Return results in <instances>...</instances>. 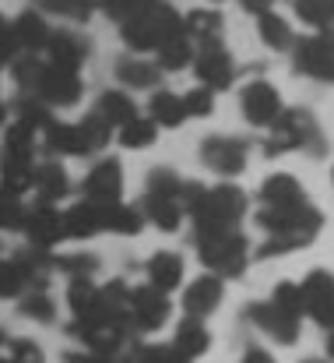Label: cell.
<instances>
[{
  "label": "cell",
  "mask_w": 334,
  "mask_h": 363,
  "mask_svg": "<svg viewBox=\"0 0 334 363\" xmlns=\"http://www.w3.org/2000/svg\"><path fill=\"white\" fill-rule=\"evenodd\" d=\"M253 219H257V226L264 233H289V237H299L306 243H313L317 233L324 230V212L313 208L310 201H299V205H260V212Z\"/></svg>",
  "instance_id": "obj_4"
},
{
  "label": "cell",
  "mask_w": 334,
  "mask_h": 363,
  "mask_svg": "<svg viewBox=\"0 0 334 363\" xmlns=\"http://www.w3.org/2000/svg\"><path fill=\"white\" fill-rule=\"evenodd\" d=\"M42 14H57V18H71V21H85L92 7H85L81 0H39Z\"/></svg>",
  "instance_id": "obj_46"
},
{
  "label": "cell",
  "mask_w": 334,
  "mask_h": 363,
  "mask_svg": "<svg viewBox=\"0 0 334 363\" xmlns=\"http://www.w3.org/2000/svg\"><path fill=\"white\" fill-rule=\"evenodd\" d=\"M18 43H14V32H11V21L0 14V67H7L14 57H18Z\"/></svg>",
  "instance_id": "obj_49"
},
{
  "label": "cell",
  "mask_w": 334,
  "mask_h": 363,
  "mask_svg": "<svg viewBox=\"0 0 334 363\" xmlns=\"http://www.w3.org/2000/svg\"><path fill=\"white\" fill-rule=\"evenodd\" d=\"M331 177H334V173H331Z\"/></svg>",
  "instance_id": "obj_59"
},
{
  "label": "cell",
  "mask_w": 334,
  "mask_h": 363,
  "mask_svg": "<svg viewBox=\"0 0 334 363\" xmlns=\"http://www.w3.org/2000/svg\"><path fill=\"white\" fill-rule=\"evenodd\" d=\"M116 78L127 85V89H159L162 82V67L151 64V60H141V57H127V60H116Z\"/></svg>",
  "instance_id": "obj_23"
},
{
  "label": "cell",
  "mask_w": 334,
  "mask_h": 363,
  "mask_svg": "<svg viewBox=\"0 0 334 363\" xmlns=\"http://www.w3.org/2000/svg\"><path fill=\"white\" fill-rule=\"evenodd\" d=\"M321 35H324V39H328V43L334 46V21H331V25H324V28H321Z\"/></svg>",
  "instance_id": "obj_54"
},
{
  "label": "cell",
  "mask_w": 334,
  "mask_h": 363,
  "mask_svg": "<svg viewBox=\"0 0 334 363\" xmlns=\"http://www.w3.org/2000/svg\"><path fill=\"white\" fill-rule=\"evenodd\" d=\"M96 113H99V117H103V121H106L113 130H116L120 123H127L130 117H137V106H134V99H130L127 92L113 89V92H103V96H99V103H96Z\"/></svg>",
  "instance_id": "obj_33"
},
{
  "label": "cell",
  "mask_w": 334,
  "mask_h": 363,
  "mask_svg": "<svg viewBox=\"0 0 334 363\" xmlns=\"http://www.w3.org/2000/svg\"><path fill=\"white\" fill-rule=\"evenodd\" d=\"M96 233H103L99 201L81 198L78 205H71V208L64 212V237H71V240H88V237H96Z\"/></svg>",
  "instance_id": "obj_20"
},
{
  "label": "cell",
  "mask_w": 334,
  "mask_h": 363,
  "mask_svg": "<svg viewBox=\"0 0 334 363\" xmlns=\"http://www.w3.org/2000/svg\"><path fill=\"white\" fill-rule=\"evenodd\" d=\"M246 318H250L264 335H271V339L282 342V346H296V342H299V318L285 314V311L275 307L271 300H264V303H250V307H246Z\"/></svg>",
  "instance_id": "obj_14"
},
{
  "label": "cell",
  "mask_w": 334,
  "mask_h": 363,
  "mask_svg": "<svg viewBox=\"0 0 334 363\" xmlns=\"http://www.w3.org/2000/svg\"><path fill=\"white\" fill-rule=\"evenodd\" d=\"M289 53H292L299 74H306L313 82H334V46L324 35L299 39V43H292Z\"/></svg>",
  "instance_id": "obj_10"
},
{
  "label": "cell",
  "mask_w": 334,
  "mask_h": 363,
  "mask_svg": "<svg viewBox=\"0 0 334 363\" xmlns=\"http://www.w3.org/2000/svg\"><path fill=\"white\" fill-rule=\"evenodd\" d=\"M81 92H85V85H81L78 71H64V67H53L46 60V71H42V78L35 85V96H42L53 110H60V106L67 110V106L81 103Z\"/></svg>",
  "instance_id": "obj_11"
},
{
  "label": "cell",
  "mask_w": 334,
  "mask_h": 363,
  "mask_svg": "<svg viewBox=\"0 0 334 363\" xmlns=\"http://www.w3.org/2000/svg\"><path fill=\"white\" fill-rule=\"evenodd\" d=\"M246 152H250V145L243 138L215 134L201 145V162L219 177H239L246 169Z\"/></svg>",
  "instance_id": "obj_9"
},
{
  "label": "cell",
  "mask_w": 334,
  "mask_h": 363,
  "mask_svg": "<svg viewBox=\"0 0 334 363\" xmlns=\"http://www.w3.org/2000/svg\"><path fill=\"white\" fill-rule=\"evenodd\" d=\"M7 363H46V357H42V350H39L35 342H28V339H18V342H11Z\"/></svg>",
  "instance_id": "obj_47"
},
{
  "label": "cell",
  "mask_w": 334,
  "mask_h": 363,
  "mask_svg": "<svg viewBox=\"0 0 334 363\" xmlns=\"http://www.w3.org/2000/svg\"><path fill=\"white\" fill-rule=\"evenodd\" d=\"M257 35L264 39V46H271V50H278V53L292 50V43H296V35H292L289 21H285L282 14H275L271 7L257 14Z\"/></svg>",
  "instance_id": "obj_26"
},
{
  "label": "cell",
  "mask_w": 334,
  "mask_h": 363,
  "mask_svg": "<svg viewBox=\"0 0 334 363\" xmlns=\"http://www.w3.org/2000/svg\"><path fill=\"white\" fill-rule=\"evenodd\" d=\"M151 357L155 363H194V357H187L176 342H166V346H151Z\"/></svg>",
  "instance_id": "obj_50"
},
{
  "label": "cell",
  "mask_w": 334,
  "mask_h": 363,
  "mask_svg": "<svg viewBox=\"0 0 334 363\" xmlns=\"http://www.w3.org/2000/svg\"><path fill=\"white\" fill-rule=\"evenodd\" d=\"M42 134H46V148H50L53 155H85V145H81V130H78V123L53 121Z\"/></svg>",
  "instance_id": "obj_32"
},
{
  "label": "cell",
  "mask_w": 334,
  "mask_h": 363,
  "mask_svg": "<svg viewBox=\"0 0 334 363\" xmlns=\"http://www.w3.org/2000/svg\"><path fill=\"white\" fill-rule=\"evenodd\" d=\"M190 60H194V43H190L187 28L173 32V35H169V39H162V43H159V50H155V64H159L162 71L190 67Z\"/></svg>",
  "instance_id": "obj_25"
},
{
  "label": "cell",
  "mask_w": 334,
  "mask_h": 363,
  "mask_svg": "<svg viewBox=\"0 0 334 363\" xmlns=\"http://www.w3.org/2000/svg\"><path fill=\"white\" fill-rule=\"evenodd\" d=\"M32 191H35V198L57 205V201H64L71 194V177H67V169L57 159L35 162V169H32Z\"/></svg>",
  "instance_id": "obj_18"
},
{
  "label": "cell",
  "mask_w": 334,
  "mask_h": 363,
  "mask_svg": "<svg viewBox=\"0 0 334 363\" xmlns=\"http://www.w3.org/2000/svg\"><path fill=\"white\" fill-rule=\"evenodd\" d=\"M99 216H103V233H120V237H137L144 230V212L134 205L116 201H99Z\"/></svg>",
  "instance_id": "obj_19"
},
{
  "label": "cell",
  "mask_w": 334,
  "mask_h": 363,
  "mask_svg": "<svg viewBox=\"0 0 334 363\" xmlns=\"http://www.w3.org/2000/svg\"><path fill=\"white\" fill-rule=\"evenodd\" d=\"M42 71H46V60H42L39 53H18V57L11 60V74H14V85H18L21 92H35Z\"/></svg>",
  "instance_id": "obj_35"
},
{
  "label": "cell",
  "mask_w": 334,
  "mask_h": 363,
  "mask_svg": "<svg viewBox=\"0 0 334 363\" xmlns=\"http://www.w3.org/2000/svg\"><path fill=\"white\" fill-rule=\"evenodd\" d=\"M246 205L250 198L232 187V184H219V187H208L205 198L187 212L194 216V230H219V226H239V219L246 216Z\"/></svg>",
  "instance_id": "obj_5"
},
{
  "label": "cell",
  "mask_w": 334,
  "mask_h": 363,
  "mask_svg": "<svg viewBox=\"0 0 334 363\" xmlns=\"http://www.w3.org/2000/svg\"><path fill=\"white\" fill-rule=\"evenodd\" d=\"M28 289L25 272L14 257H0V300H18Z\"/></svg>",
  "instance_id": "obj_40"
},
{
  "label": "cell",
  "mask_w": 334,
  "mask_h": 363,
  "mask_svg": "<svg viewBox=\"0 0 334 363\" xmlns=\"http://www.w3.org/2000/svg\"><path fill=\"white\" fill-rule=\"evenodd\" d=\"M296 18L321 32L334 21V0H296Z\"/></svg>",
  "instance_id": "obj_38"
},
{
  "label": "cell",
  "mask_w": 334,
  "mask_h": 363,
  "mask_svg": "<svg viewBox=\"0 0 334 363\" xmlns=\"http://www.w3.org/2000/svg\"><path fill=\"white\" fill-rule=\"evenodd\" d=\"M127 311H130L134 332H159L169 321V314H173V300H169V293H162V289H155L148 282V286L130 289Z\"/></svg>",
  "instance_id": "obj_7"
},
{
  "label": "cell",
  "mask_w": 334,
  "mask_h": 363,
  "mask_svg": "<svg viewBox=\"0 0 334 363\" xmlns=\"http://www.w3.org/2000/svg\"><path fill=\"white\" fill-rule=\"evenodd\" d=\"M239 4H243V7L250 11V14H260V11H267V7H271L275 0H239Z\"/></svg>",
  "instance_id": "obj_53"
},
{
  "label": "cell",
  "mask_w": 334,
  "mask_h": 363,
  "mask_svg": "<svg viewBox=\"0 0 334 363\" xmlns=\"http://www.w3.org/2000/svg\"><path fill=\"white\" fill-rule=\"evenodd\" d=\"M180 187H183L180 173H176V169H166V166H159V169H151V173L144 177V194L180 198Z\"/></svg>",
  "instance_id": "obj_41"
},
{
  "label": "cell",
  "mask_w": 334,
  "mask_h": 363,
  "mask_svg": "<svg viewBox=\"0 0 334 363\" xmlns=\"http://www.w3.org/2000/svg\"><path fill=\"white\" fill-rule=\"evenodd\" d=\"M116 134H120V145L123 148H148V145H155V138H159V123L151 121V117H130L127 123H120L116 127Z\"/></svg>",
  "instance_id": "obj_34"
},
{
  "label": "cell",
  "mask_w": 334,
  "mask_h": 363,
  "mask_svg": "<svg viewBox=\"0 0 334 363\" xmlns=\"http://www.w3.org/2000/svg\"><path fill=\"white\" fill-rule=\"evenodd\" d=\"M271 303L282 307L292 318H303L306 314V300H303V286L299 282H278L275 293H271Z\"/></svg>",
  "instance_id": "obj_42"
},
{
  "label": "cell",
  "mask_w": 334,
  "mask_h": 363,
  "mask_svg": "<svg viewBox=\"0 0 334 363\" xmlns=\"http://www.w3.org/2000/svg\"><path fill=\"white\" fill-rule=\"evenodd\" d=\"M11 32H14V43L21 53H46V43H50V21L42 11H25L11 21Z\"/></svg>",
  "instance_id": "obj_17"
},
{
  "label": "cell",
  "mask_w": 334,
  "mask_h": 363,
  "mask_svg": "<svg viewBox=\"0 0 334 363\" xmlns=\"http://www.w3.org/2000/svg\"><path fill=\"white\" fill-rule=\"evenodd\" d=\"M190 64H194L201 85H208V89H215V92L232 89V82H236V64H232L229 50L222 46V35L197 39V46H194V60H190Z\"/></svg>",
  "instance_id": "obj_6"
},
{
  "label": "cell",
  "mask_w": 334,
  "mask_h": 363,
  "mask_svg": "<svg viewBox=\"0 0 334 363\" xmlns=\"http://www.w3.org/2000/svg\"><path fill=\"white\" fill-rule=\"evenodd\" d=\"M81 4H85V7H96V4H99V0H81Z\"/></svg>",
  "instance_id": "obj_57"
},
{
  "label": "cell",
  "mask_w": 334,
  "mask_h": 363,
  "mask_svg": "<svg viewBox=\"0 0 334 363\" xmlns=\"http://www.w3.org/2000/svg\"><path fill=\"white\" fill-rule=\"evenodd\" d=\"M187 357H205L208 353V346H212V335H208V328H205V318H183L180 325H176V339H173Z\"/></svg>",
  "instance_id": "obj_28"
},
{
  "label": "cell",
  "mask_w": 334,
  "mask_h": 363,
  "mask_svg": "<svg viewBox=\"0 0 334 363\" xmlns=\"http://www.w3.org/2000/svg\"><path fill=\"white\" fill-rule=\"evenodd\" d=\"M310 318H313V321H317L321 328H328V332H331V328H334V303H328V307H321V311H313Z\"/></svg>",
  "instance_id": "obj_51"
},
{
  "label": "cell",
  "mask_w": 334,
  "mask_h": 363,
  "mask_svg": "<svg viewBox=\"0 0 334 363\" xmlns=\"http://www.w3.org/2000/svg\"><path fill=\"white\" fill-rule=\"evenodd\" d=\"M148 117L159 123V127H180V123L187 121V110H183V96H176V92H155L151 99H148Z\"/></svg>",
  "instance_id": "obj_31"
},
{
  "label": "cell",
  "mask_w": 334,
  "mask_h": 363,
  "mask_svg": "<svg viewBox=\"0 0 334 363\" xmlns=\"http://www.w3.org/2000/svg\"><path fill=\"white\" fill-rule=\"evenodd\" d=\"M303 300H306V314H313V311H321V307H328L334 303V275L328 268H313L303 282Z\"/></svg>",
  "instance_id": "obj_29"
},
{
  "label": "cell",
  "mask_w": 334,
  "mask_h": 363,
  "mask_svg": "<svg viewBox=\"0 0 334 363\" xmlns=\"http://www.w3.org/2000/svg\"><path fill=\"white\" fill-rule=\"evenodd\" d=\"M299 201H306V191L292 173H271L260 184V205H299Z\"/></svg>",
  "instance_id": "obj_24"
},
{
  "label": "cell",
  "mask_w": 334,
  "mask_h": 363,
  "mask_svg": "<svg viewBox=\"0 0 334 363\" xmlns=\"http://www.w3.org/2000/svg\"><path fill=\"white\" fill-rule=\"evenodd\" d=\"M21 219H25V201L0 187V230H21Z\"/></svg>",
  "instance_id": "obj_45"
},
{
  "label": "cell",
  "mask_w": 334,
  "mask_h": 363,
  "mask_svg": "<svg viewBox=\"0 0 334 363\" xmlns=\"http://www.w3.org/2000/svg\"><path fill=\"white\" fill-rule=\"evenodd\" d=\"M18 311H21L25 318L39 321V325H50V321H57V303L50 300V293H46V289H25V293H21V303H18Z\"/></svg>",
  "instance_id": "obj_36"
},
{
  "label": "cell",
  "mask_w": 334,
  "mask_h": 363,
  "mask_svg": "<svg viewBox=\"0 0 334 363\" xmlns=\"http://www.w3.org/2000/svg\"><path fill=\"white\" fill-rule=\"evenodd\" d=\"M4 342H7V335H4V332H0V346H4Z\"/></svg>",
  "instance_id": "obj_58"
},
{
  "label": "cell",
  "mask_w": 334,
  "mask_h": 363,
  "mask_svg": "<svg viewBox=\"0 0 334 363\" xmlns=\"http://www.w3.org/2000/svg\"><path fill=\"white\" fill-rule=\"evenodd\" d=\"M14 117L25 127H32V130H46L53 123V106L42 96H35V92H21L14 99Z\"/></svg>",
  "instance_id": "obj_30"
},
{
  "label": "cell",
  "mask_w": 334,
  "mask_h": 363,
  "mask_svg": "<svg viewBox=\"0 0 334 363\" xmlns=\"http://www.w3.org/2000/svg\"><path fill=\"white\" fill-rule=\"evenodd\" d=\"M148 0H99V7L110 14L113 21H127L134 11H141Z\"/></svg>",
  "instance_id": "obj_48"
},
{
  "label": "cell",
  "mask_w": 334,
  "mask_h": 363,
  "mask_svg": "<svg viewBox=\"0 0 334 363\" xmlns=\"http://www.w3.org/2000/svg\"><path fill=\"white\" fill-rule=\"evenodd\" d=\"M67 307H71L74 318H85V314L106 307L103 286H96L92 279H71V286H67Z\"/></svg>",
  "instance_id": "obj_27"
},
{
  "label": "cell",
  "mask_w": 334,
  "mask_h": 363,
  "mask_svg": "<svg viewBox=\"0 0 334 363\" xmlns=\"http://www.w3.org/2000/svg\"><path fill=\"white\" fill-rule=\"evenodd\" d=\"M292 148H306V152H317V155L328 152L321 123L306 110H282L271 123V138L264 141L267 155H282V152H292Z\"/></svg>",
  "instance_id": "obj_3"
},
{
  "label": "cell",
  "mask_w": 334,
  "mask_h": 363,
  "mask_svg": "<svg viewBox=\"0 0 334 363\" xmlns=\"http://www.w3.org/2000/svg\"><path fill=\"white\" fill-rule=\"evenodd\" d=\"M0 127H7V103L0 99Z\"/></svg>",
  "instance_id": "obj_55"
},
{
  "label": "cell",
  "mask_w": 334,
  "mask_h": 363,
  "mask_svg": "<svg viewBox=\"0 0 334 363\" xmlns=\"http://www.w3.org/2000/svg\"><path fill=\"white\" fill-rule=\"evenodd\" d=\"M328 357L334 360V328H331V339H328Z\"/></svg>",
  "instance_id": "obj_56"
},
{
  "label": "cell",
  "mask_w": 334,
  "mask_h": 363,
  "mask_svg": "<svg viewBox=\"0 0 334 363\" xmlns=\"http://www.w3.org/2000/svg\"><path fill=\"white\" fill-rule=\"evenodd\" d=\"M243 363H275V357H271L267 350H260V346H250V350L243 353Z\"/></svg>",
  "instance_id": "obj_52"
},
{
  "label": "cell",
  "mask_w": 334,
  "mask_h": 363,
  "mask_svg": "<svg viewBox=\"0 0 334 363\" xmlns=\"http://www.w3.org/2000/svg\"><path fill=\"white\" fill-rule=\"evenodd\" d=\"M239 106H243V117L253 127H271L275 117L282 113V96H278V89L271 82L257 78V82H250L239 92Z\"/></svg>",
  "instance_id": "obj_12"
},
{
  "label": "cell",
  "mask_w": 334,
  "mask_h": 363,
  "mask_svg": "<svg viewBox=\"0 0 334 363\" xmlns=\"http://www.w3.org/2000/svg\"><path fill=\"white\" fill-rule=\"evenodd\" d=\"M183 28H187V35H194V39L222 35V14H219V11H190V14L183 18Z\"/></svg>",
  "instance_id": "obj_39"
},
{
  "label": "cell",
  "mask_w": 334,
  "mask_h": 363,
  "mask_svg": "<svg viewBox=\"0 0 334 363\" xmlns=\"http://www.w3.org/2000/svg\"><path fill=\"white\" fill-rule=\"evenodd\" d=\"M197 254L208 272L219 279H239L250 264V243L236 226H219V230H194Z\"/></svg>",
  "instance_id": "obj_1"
},
{
  "label": "cell",
  "mask_w": 334,
  "mask_h": 363,
  "mask_svg": "<svg viewBox=\"0 0 334 363\" xmlns=\"http://www.w3.org/2000/svg\"><path fill=\"white\" fill-rule=\"evenodd\" d=\"M92 53V43L74 32V28H53L50 32V43H46V60L53 67H64V71H81L85 60Z\"/></svg>",
  "instance_id": "obj_13"
},
{
  "label": "cell",
  "mask_w": 334,
  "mask_h": 363,
  "mask_svg": "<svg viewBox=\"0 0 334 363\" xmlns=\"http://www.w3.org/2000/svg\"><path fill=\"white\" fill-rule=\"evenodd\" d=\"M222 296H225L222 279H219L215 272H208V275H201V279H194V282L187 286V293H183L180 303H183V314H190V318H208V314L219 311Z\"/></svg>",
  "instance_id": "obj_15"
},
{
  "label": "cell",
  "mask_w": 334,
  "mask_h": 363,
  "mask_svg": "<svg viewBox=\"0 0 334 363\" xmlns=\"http://www.w3.org/2000/svg\"><path fill=\"white\" fill-rule=\"evenodd\" d=\"M183 110H187V117H212L215 113V89H208V85L190 89L183 96Z\"/></svg>",
  "instance_id": "obj_44"
},
{
  "label": "cell",
  "mask_w": 334,
  "mask_h": 363,
  "mask_svg": "<svg viewBox=\"0 0 334 363\" xmlns=\"http://www.w3.org/2000/svg\"><path fill=\"white\" fill-rule=\"evenodd\" d=\"M144 272H148V282H151L155 289L173 293V289L183 282V257H180V254H173V250H159V254H151V257H148Z\"/></svg>",
  "instance_id": "obj_22"
},
{
  "label": "cell",
  "mask_w": 334,
  "mask_h": 363,
  "mask_svg": "<svg viewBox=\"0 0 334 363\" xmlns=\"http://www.w3.org/2000/svg\"><path fill=\"white\" fill-rule=\"evenodd\" d=\"M21 233L28 237L32 247H46L53 250L64 240V212L53 201L35 198V205H25V219H21Z\"/></svg>",
  "instance_id": "obj_8"
},
{
  "label": "cell",
  "mask_w": 334,
  "mask_h": 363,
  "mask_svg": "<svg viewBox=\"0 0 334 363\" xmlns=\"http://www.w3.org/2000/svg\"><path fill=\"white\" fill-rule=\"evenodd\" d=\"M78 130H81V145H85V155H92V152H103L106 145L113 141V127L96 110L85 117V121H78Z\"/></svg>",
  "instance_id": "obj_37"
},
{
  "label": "cell",
  "mask_w": 334,
  "mask_h": 363,
  "mask_svg": "<svg viewBox=\"0 0 334 363\" xmlns=\"http://www.w3.org/2000/svg\"><path fill=\"white\" fill-rule=\"evenodd\" d=\"M141 212H144V223L159 226L162 233H176L180 223H183V216H187L183 205H180V198H162V194H144Z\"/></svg>",
  "instance_id": "obj_21"
},
{
  "label": "cell",
  "mask_w": 334,
  "mask_h": 363,
  "mask_svg": "<svg viewBox=\"0 0 334 363\" xmlns=\"http://www.w3.org/2000/svg\"><path fill=\"white\" fill-rule=\"evenodd\" d=\"M81 191L92 201H116L120 191H123V166H120V159H99L88 169V177L81 180Z\"/></svg>",
  "instance_id": "obj_16"
},
{
  "label": "cell",
  "mask_w": 334,
  "mask_h": 363,
  "mask_svg": "<svg viewBox=\"0 0 334 363\" xmlns=\"http://www.w3.org/2000/svg\"><path fill=\"white\" fill-rule=\"evenodd\" d=\"M120 28H123V43L134 53H155L162 39H169L173 32L183 28V18L166 0H148L127 21H120Z\"/></svg>",
  "instance_id": "obj_2"
},
{
  "label": "cell",
  "mask_w": 334,
  "mask_h": 363,
  "mask_svg": "<svg viewBox=\"0 0 334 363\" xmlns=\"http://www.w3.org/2000/svg\"><path fill=\"white\" fill-rule=\"evenodd\" d=\"M57 272H64L71 279H92L99 272V257H92V254H64V257H57Z\"/></svg>",
  "instance_id": "obj_43"
}]
</instances>
